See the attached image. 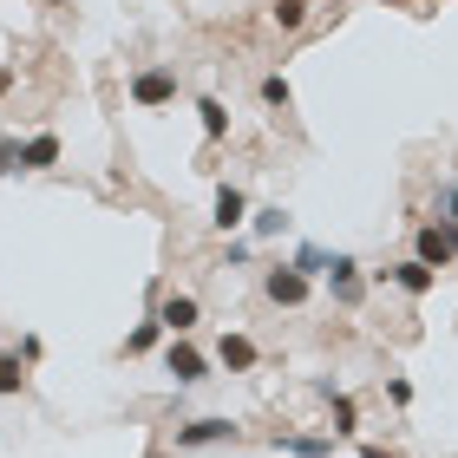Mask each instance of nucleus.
<instances>
[{
  "mask_svg": "<svg viewBox=\"0 0 458 458\" xmlns=\"http://www.w3.org/2000/svg\"><path fill=\"white\" fill-rule=\"evenodd\" d=\"M242 439V426L236 420H183L177 432H171V452H216V445H236Z\"/></svg>",
  "mask_w": 458,
  "mask_h": 458,
  "instance_id": "1",
  "label": "nucleus"
},
{
  "mask_svg": "<svg viewBox=\"0 0 458 458\" xmlns=\"http://www.w3.org/2000/svg\"><path fill=\"white\" fill-rule=\"evenodd\" d=\"M308 295H315V282H308L295 262H276V268H262V301H276V308H301Z\"/></svg>",
  "mask_w": 458,
  "mask_h": 458,
  "instance_id": "2",
  "label": "nucleus"
},
{
  "mask_svg": "<svg viewBox=\"0 0 458 458\" xmlns=\"http://www.w3.org/2000/svg\"><path fill=\"white\" fill-rule=\"evenodd\" d=\"M177 98V72L171 66H138L131 72V106L138 112H164Z\"/></svg>",
  "mask_w": 458,
  "mask_h": 458,
  "instance_id": "3",
  "label": "nucleus"
},
{
  "mask_svg": "<svg viewBox=\"0 0 458 458\" xmlns=\"http://www.w3.org/2000/svg\"><path fill=\"white\" fill-rule=\"evenodd\" d=\"M327 295H335V308H347V315L367 301V268L353 256H341V249H335V262H327Z\"/></svg>",
  "mask_w": 458,
  "mask_h": 458,
  "instance_id": "4",
  "label": "nucleus"
},
{
  "mask_svg": "<svg viewBox=\"0 0 458 458\" xmlns=\"http://www.w3.org/2000/svg\"><path fill=\"white\" fill-rule=\"evenodd\" d=\"M151 315H157V327H164L171 341H191V327L203 321V301H197V295H183V288H171V295H164Z\"/></svg>",
  "mask_w": 458,
  "mask_h": 458,
  "instance_id": "5",
  "label": "nucleus"
},
{
  "mask_svg": "<svg viewBox=\"0 0 458 458\" xmlns=\"http://www.w3.org/2000/svg\"><path fill=\"white\" fill-rule=\"evenodd\" d=\"M164 373H171L177 386H203L210 380V353H203L197 341H171L164 347Z\"/></svg>",
  "mask_w": 458,
  "mask_h": 458,
  "instance_id": "6",
  "label": "nucleus"
},
{
  "mask_svg": "<svg viewBox=\"0 0 458 458\" xmlns=\"http://www.w3.org/2000/svg\"><path fill=\"white\" fill-rule=\"evenodd\" d=\"M373 276H380V282H393V288H400V295H412V301L439 288V268H426L420 256H406V262H386V268H373Z\"/></svg>",
  "mask_w": 458,
  "mask_h": 458,
  "instance_id": "7",
  "label": "nucleus"
},
{
  "mask_svg": "<svg viewBox=\"0 0 458 458\" xmlns=\"http://www.w3.org/2000/svg\"><path fill=\"white\" fill-rule=\"evenodd\" d=\"M412 256H420L426 268H452L458 256H452V242H445V229L439 223H420L412 229Z\"/></svg>",
  "mask_w": 458,
  "mask_h": 458,
  "instance_id": "8",
  "label": "nucleus"
},
{
  "mask_svg": "<svg viewBox=\"0 0 458 458\" xmlns=\"http://www.w3.org/2000/svg\"><path fill=\"white\" fill-rule=\"evenodd\" d=\"M276 452H288V458H335V432H276Z\"/></svg>",
  "mask_w": 458,
  "mask_h": 458,
  "instance_id": "9",
  "label": "nucleus"
},
{
  "mask_svg": "<svg viewBox=\"0 0 458 458\" xmlns=\"http://www.w3.org/2000/svg\"><path fill=\"white\" fill-rule=\"evenodd\" d=\"M315 393L327 400V412H335V439H353V432H360V406H353V400H347V393H341L335 380H321Z\"/></svg>",
  "mask_w": 458,
  "mask_h": 458,
  "instance_id": "10",
  "label": "nucleus"
},
{
  "mask_svg": "<svg viewBox=\"0 0 458 458\" xmlns=\"http://www.w3.org/2000/svg\"><path fill=\"white\" fill-rule=\"evenodd\" d=\"M210 223H216V229H242V223H249V197L236 191V183H216V203H210Z\"/></svg>",
  "mask_w": 458,
  "mask_h": 458,
  "instance_id": "11",
  "label": "nucleus"
},
{
  "mask_svg": "<svg viewBox=\"0 0 458 458\" xmlns=\"http://www.w3.org/2000/svg\"><path fill=\"white\" fill-rule=\"evenodd\" d=\"M216 360H223L229 373H256V360H262V347L249 341V335H223V341H216Z\"/></svg>",
  "mask_w": 458,
  "mask_h": 458,
  "instance_id": "12",
  "label": "nucleus"
},
{
  "mask_svg": "<svg viewBox=\"0 0 458 458\" xmlns=\"http://www.w3.org/2000/svg\"><path fill=\"white\" fill-rule=\"evenodd\" d=\"M53 164H59V138L53 131H33L27 151H20V171H53Z\"/></svg>",
  "mask_w": 458,
  "mask_h": 458,
  "instance_id": "13",
  "label": "nucleus"
},
{
  "mask_svg": "<svg viewBox=\"0 0 458 458\" xmlns=\"http://www.w3.org/2000/svg\"><path fill=\"white\" fill-rule=\"evenodd\" d=\"M282 229H288V210H282V203L249 210V242H268V236H282Z\"/></svg>",
  "mask_w": 458,
  "mask_h": 458,
  "instance_id": "14",
  "label": "nucleus"
},
{
  "mask_svg": "<svg viewBox=\"0 0 458 458\" xmlns=\"http://www.w3.org/2000/svg\"><path fill=\"white\" fill-rule=\"evenodd\" d=\"M197 124H203V138H229V112H223V98H197Z\"/></svg>",
  "mask_w": 458,
  "mask_h": 458,
  "instance_id": "15",
  "label": "nucleus"
},
{
  "mask_svg": "<svg viewBox=\"0 0 458 458\" xmlns=\"http://www.w3.org/2000/svg\"><path fill=\"white\" fill-rule=\"evenodd\" d=\"M262 106L268 112H295V86H288L282 72H262Z\"/></svg>",
  "mask_w": 458,
  "mask_h": 458,
  "instance_id": "16",
  "label": "nucleus"
},
{
  "mask_svg": "<svg viewBox=\"0 0 458 458\" xmlns=\"http://www.w3.org/2000/svg\"><path fill=\"white\" fill-rule=\"evenodd\" d=\"M288 262H295L301 276L315 282V276H327V262H335V249H321V242H301V249H295V256H288Z\"/></svg>",
  "mask_w": 458,
  "mask_h": 458,
  "instance_id": "17",
  "label": "nucleus"
},
{
  "mask_svg": "<svg viewBox=\"0 0 458 458\" xmlns=\"http://www.w3.org/2000/svg\"><path fill=\"white\" fill-rule=\"evenodd\" d=\"M157 341H164V327H157V315H151V321H138L131 335H124V360H138V353H151Z\"/></svg>",
  "mask_w": 458,
  "mask_h": 458,
  "instance_id": "18",
  "label": "nucleus"
},
{
  "mask_svg": "<svg viewBox=\"0 0 458 458\" xmlns=\"http://www.w3.org/2000/svg\"><path fill=\"white\" fill-rule=\"evenodd\" d=\"M20 386H27V367H20L13 347H0V400H13Z\"/></svg>",
  "mask_w": 458,
  "mask_h": 458,
  "instance_id": "19",
  "label": "nucleus"
},
{
  "mask_svg": "<svg viewBox=\"0 0 458 458\" xmlns=\"http://www.w3.org/2000/svg\"><path fill=\"white\" fill-rule=\"evenodd\" d=\"M268 20H276L282 33H301V27H308V0H276V7H268Z\"/></svg>",
  "mask_w": 458,
  "mask_h": 458,
  "instance_id": "20",
  "label": "nucleus"
},
{
  "mask_svg": "<svg viewBox=\"0 0 458 458\" xmlns=\"http://www.w3.org/2000/svg\"><path fill=\"white\" fill-rule=\"evenodd\" d=\"M432 210H439V223H445V229H458V177H445L439 191H432Z\"/></svg>",
  "mask_w": 458,
  "mask_h": 458,
  "instance_id": "21",
  "label": "nucleus"
},
{
  "mask_svg": "<svg viewBox=\"0 0 458 458\" xmlns=\"http://www.w3.org/2000/svg\"><path fill=\"white\" fill-rule=\"evenodd\" d=\"M249 262H256V242H249V236H236L223 249V268H249Z\"/></svg>",
  "mask_w": 458,
  "mask_h": 458,
  "instance_id": "22",
  "label": "nucleus"
},
{
  "mask_svg": "<svg viewBox=\"0 0 458 458\" xmlns=\"http://www.w3.org/2000/svg\"><path fill=\"white\" fill-rule=\"evenodd\" d=\"M20 151H27V138H0V177L20 171Z\"/></svg>",
  "mask_w": 458,
  "mask_h": 458,
  "instance_id": "23",
  "label": "nucleus"
},
{
  "mask_svg": "<svg viewBox=\"0 0 458 458\" xmlns=\"http://www.w3.org/2000/svg\"><path fill=\"white\" fill-rule=\"evenodd\" d=\"M13 353H20V367H33L39 353H47V341H39V335H20V347H13Z\"/></svg>",
  "mask_w": 458,
  "mask_h": 458,
  "instance_id": "24",
  "label": "nucleus"
},
{
  "mask_svg": "<svg viewBox=\"0 0 458 458\" xmlns=\"http://www.w3.org/2000/svg\"><path fill=\"white\" fill-rule=\"evenodd\" d=\"M386 400L393 406H412V380H386Z\"/></svg>",
  "mask_w": 458,
  "mask_h": 458,
  "instance_id": "25",
  "label": "nucleus"
},
{
  "mask_svg": "<svg viewBox=\"0 0 458 458\" xmlns=\"http://www.w3.org/2000/svg\"><path fill=\"white\" fill-rule=\"evenodd\" d=\"M13 92V66H0V98H7Z\"/></svg>",
  "mask_w": 458,
  "mask_h": 458,
  "instance_id": "26",
  "label": "nucleus"
},
{
  "mask_svg": "<svg viewBox=\"0 0 458 458\" xmlns=\"http://www.w3.org/2000/svg\"><path fill=\"white\" fill-rule=\"evenodd\" d=\"M439 229H445V223H439ZM445 242H452V256H458V229H445Z\"/></svg>",
  "mask_w": 458,
  "mask_h": 458,
  "instance_id": "27",
  "label": "nucleus"
},
{
  "mask_svg": "<svg viewBox=\"0 0 458 458\" xmlns=\"http://www.w3.org/2000/svg\"><path fill=\"white\" fill-rule=\"evenodd\" d=\"M380 7H412V0H380Z\"/></svg>",
  "mask_w": 458,
  "mask_h": 458,
  "instance_id": "28",
  "label": "nucleus"
},
{
  "mask_svg": "<svg viewBox=\"0 0 458 458\" xmlns=\"http://www.w3.org/2000/svg\"><path fill=\"white\" fill-rule=\"evenodd\" d=\"M39 7H66V0H39Z\"/></svg>",
  "mask_w": 458,
  "mask_h": 458,
  "instance_id": "29",
  "label": "nucleus"
}]
</instances>
